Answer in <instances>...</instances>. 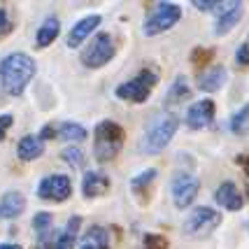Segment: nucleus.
Masks as SVG:
<instances>
[{"mask_svg":"<svg viewBox=\"0 0 249 249\" xmlns=\"http://www.w3.org/2000/svg\"><path fill=\"white\" fill-rule=\"evenodd\" d=\"M35 75V61L23 52L7 54L0 61V84L10 96H21Z\"/></svg>","mask_w":249,"mask_h":249,"instance_id":"obj_1","label":"nucleus"},{"mask_svg":"<svg viewBox=\"0 0 249 249\" xmlns=\"http://www.w3.org/2000/svg\"><path fill=\"white\" fill-rule=\"evenodd\" d=\"M100 21H103V19H100L98 14H89L84 19H79V21L70 28V33H68V47H70V49H72V47H79V44L84 42L89 35L100 26Z\"/></svg>","mask_w":249,"mask_h":249,"instance_id":"obj_13","label":"nucleus"},{"mask_svg":"<svg viewBox=\"0 0 249 249\" xmlns=\"http://www.w3.org/2000/svg\"><path fill=\"white\" fill-rule=\"evenodd\" d=\"M17 154L21 161H35L37 156L44 154V140L40 135H26L19 140V147H17Z\"/></svg>","mask_w":249,"mask_h":249,"instance_id":"obj_18","label":"nucleus"},{"mask_svg":"<svg viewBox=\"0 0 249 249\" xmlns=\"http://www.w3.org/2000/svg\"><path fill=\"white\" fill-rule=\"evenodd\" d=\"M26 210V198L19 191H7L0 198V217L2 219H14Z\"/></svg>","mask_w":249,"mask_h":249,"instance_id":"obj_17","label":"nucleus"},{"mask_svg":"<svg viewBox=\"0 0 249 249\" xmlns=\"http://www.w3.org/2000/svg\"><path fill=\"white\" fill-rule=\"evenodd\" d=\"M142 249H168V240L163 235H144V247Z\"/></svg>","mask_w":249,"mask_h":249,"instance_id":"obj_27","label":"nucleus"},{"mask_svg":"<svg viewBox=\"0 0 249 249\" xmlns=\"http://www.w3.org/2000/svg\"><path fill=\"white\" fill-rule=\"evenodd\" d=\"M214 200H217L224 210H228V212H238L240 207H242V194H240V189L233 184V182L219 184L217 194H214Z\"/></svg>","mask_w":249,"mask_h":249,"instance_id":"obj_15","label":"nucleus"},{"mask_svg":"<svg viewBox=\"0 0 249 249\" xmlns=\"http://www.w3.org/2000/svg\"><path fill=\"white\" fill-rule=\"evenodd\" d=\"M226 68L224 65H212L210 70H205L200 79H198V89L205 91V93H212V91H219V89L226 84Z\"/></svg>","mask_w":249,"mask_h":249,"instance_id":"obj_16","label":"nucleus"},{"mask_svg":"<svg viewBox=\"0 0 249 249\" xmlns=\"http://www.w3.org/2000/svg\"><path fill=\"white\" fill-rule=\"evenodd\" d=\"M219 0H194V7L200 12H210V10H219Z\"/></svg>","mask_w":249,"mask_h":249,"instance_id":"obj_29","label":"nucleus"},{"mask_svg":"<svg viewBox=\"0 0 249 249\" xmlns=\"http://www.w3.org/2000/svg\"><path fill=\"white\" fill-rule=\"evenodd\" d=\"M58 33H61V23H58V19H54V17H49L47 21L37 28V35H35V44L40 47V49H44V47H49V44L54 42L56 37H58Z\"/></svg>","mask_w":249,"mask_h":249,"instance_id":"obj_20","label":"nucleus"},{"mask_svg":"<svg viewBox=\"0 0 249 249\" xmlns=\"http://www.w3.org/2000/svg\"><path fill=\"white\" fill-rule=\"evenodd\" d=\"M63 161L70 163L72 168H79L82 163H84V154H82V149L79 147H68V149H63Z\"/></svg>","mask_w":249,"mask_h":249,"instance_id":"obj_26","label":"nucleus"},{"mask_svg":"<svg viewBox=\"0 0 249 249\" xmlns=\"http://www.w3.org/2000/svg\"><path fill=\"white\" fill-rule=\"evenodd\" d=\"M154 177H156V170L154 168H149V170H144L142 175H138V177H133V182H130V186H133V191L135 194H142L147 186L154 182Z\"/></svg>","mask_w":249,"mask_h":249,"instance_id":"obj_25","label":"nucleus"},{"mask_svg":"<svg viewBox=\"0 0 249 249\" xmlns=\"http://www.w3.org/2000/svg\"><path fill=\"white\" fill-rule=\"evenodd\" d=\"M117 54V47L109 33H98L96 37H91L89 47L82 52V63L87 68H103L107 65Z\"/></svg>","mask_w":249,"mask_h":249,"instance_id":"obj_5","label":"nucleus"},{"mask_svg":"<svg viewBox=\"0 0 249 249\" xmlns=\"http://www.w3.org/2000/svg\"><path fill=\"white\" fill-rule=\"evenodd\" d=\"M12 28H14V23H12V19H10V14H7V10H2V7H0V37L10 35Z\"/></svg>","mask_w":249,"mask_h":249,"instance_id":"obj_28","label":"nucleus"},{"mask_svg":"<svg viewBox=\"0 0 249 249\" xmlns=\"http://www.w3.org/2000/svg\"><path fill=\"white\" fill-rule=\"evenodd\" d=\"M214 121V103L212 100H198L191 107L186 109V126L194 130L207 128Z\"/></svg>","mask_w":249,"mask_h":249,"instance_id":"obj_11","label":"nucleus"},{"mask_svg":"<svg viewBox=\"0 0 249 249\" xmlns=\"http://www.w3.org/2000/svg\"><path fill=\"white\" fill-rule=\"evenodd\" d=\"M54 135H56V126H52V124H47L42 128V133H40L42 140H49V138H54Z\"/></svg>","mask_w":249,"mask_h":249,"instance_id":"obj_32","label":"nucleus"},{"mask_svg":"<svg viewBox=\"0 0 249 249\" xmlns=\"http://www.w3.org/2000/svg\"><path fill=\"white\" fill-rule=\"evenodd\" d=\"M0 249H23V247H19V245H12V242H2V245H0Z\"/></svg>","mask_w":249,"mask_h":249,"instance_id":"obj_33","label":"nucleus"},{"mask_svg":"<svg viewBox=\"0 0 249 249\" xmlns=\"http://www.w3.org/2000/svg\"><path fill=\"white\" fill-rule=\"evenodd\" d=\"M52 224H54V219H52V214H47V212H40V214L33 217V228H35V235L40 240V245H44V242L49 240Z\"/></svg>","mask_w":249,"mask_h":249,"instance_id":"obj_22","label":"nucleus"},{"mask_svg":"<svg viewBox=\"0 0 249 249\" xmlns=\"http://www.w3.org/2000/svg\"><path fill=\"white\" fill-rule=\"evenodd\" d=\"M231 130H233L235 135H245L249 130V103L240 109V112L233 114V119H231Z\"/></svg>","mask_w":249,"mask_h":249,"instance_id":"obj_24","label":"nucleus"},{"mask_svg":"<svg viewBox=\"0 0 249 249\" xmlns=\"http://www.w3.org/2000/svg\"><path fill=\"white\" fill-rule=\"evenodd\" d=\"M198 189H200V184H198V177H194V175H189V173L175 175L173 184H170V191H173L175 205L179 207V210L189 207V205H191V203L196 200V196H198Z\"/></svg>","mask_w":249,"mask_h":249,"instance_id":"obj_8","label":"nucleus"},{"mask_svg":"<svg viewBox=\"0 0 249 249\" xmlns=\"http://www.w3.org/2000/svg\"><path fill=\"white\" fill-rule=\"evenodd\" d=\"M177 126H179V121L175 119V117H161V119H156L149 128L144 130L140 149L144 154H149V156L161 154L163 149L170 144L173 135L177 133Z\"/></svg>","mask_w":249,"mask_h":249,"instance_id":"obj_3","label":"nucleus"},{"mask_svg":"<svg viewBox=\"0 0 249 249\" xmlns=\"http://www.w3.org/2000/svg\"><path fill=\"white\" fill-rule=\"evenodd\" d=\"M219 224H221V212L212 207H196L184 219V233L191 238H203V235H210Z\"/></svg>","mask_w":249,"mask_h":249,"instance_id":"obj_7","label":"nucleus"},{"mask_svg":"<svg viewBox=\"0 0 249 249\" xmlns=\"http://www.w3.org/2000/svg\"><path fill=\"white\" fill-rule=\"evenodd\" d=\"M235 61H238V65H245V68L249 65V42L240 44V49L235 52Z\"/></svg>","mask_w":249,"mask_h":249,"instance_id":"obj_30","label":"nucleus"},{"mask_svg":"<svg viewBox=\"0 0 249 249\" xmlns=\"http://www.w3.org/2000/svg\"><path fill=\"white\" fill-rule=\"evenodd\" d=\"M179 19H182V7H179V5H175V2H159L156 10L147 17V21H144V26H142V31H144V35L152 37V35L170 31Z\"/></svg>","mask_w":249,"mask_h":249,"instance_id":"obj_6","label":"nucleus"},{"mask_svg":"<svg viewBox=\"0 0 249 249\" xmlns=\"http://www.w3.org/2000/svg\"><path fill=\"white\" fill-rule=\"evenodd\" d=\"M156 82H159V75L154 70H142L133 79H128L121 87H117V98L128 100V103H144L149 98V93L154 91Z\"/></svg>","mask_w":249,"mask_h":249,"instance_id":"obj_4","label":"nucleus"},{"mask_svg":"<svg viewBox=\"0 0 249 249\" xmlns=\"http://www.w3.org/2000/svg\"><path fill=\"white\" fill-rule=\"evenodd\" d=\"M10 126H12V114H0V140H5Z\"/></svg>","mask_w":249,"mask_h":249,"instance_id":"obj_31","label":"nucleus"},{"mask_svg":"<svg viewBox=\"0 0 249 249\" xmlns=\"http://www.w3.org/2000/svg\"><path fill=\"white\" fill-rule=\"evenodd\" d=\"M184 98H189V84H186L184 77H177L175 84L170 87V91H168V96H165V105H177Z\"/></svg>","mask_w":249,"mask_h":249,"instance_id":"obj_23","label":"nucleus"},{"mask_svg":"<svg viewBox=\"0 0 249 249\" xmlns=\"http://www.w3.org/2000/svg\"><path fill=\"white\" fill-rule=\"evenodd\" d=\"M72 194V182L65 177V175H49L44 177L40 186H37V196L42 200H54V203H61L68 196Z\"/></svg>","mask_w":249,"mask_h":249,"instance_id":"obj_9","label":"nucleus"},{"mask_svg":"<svg viewBox=\"0 0 249 249\" xmlns=\"http://www.w3.org/2000/svg\"><path fill=\"white\" fill-rule=\"evenodd\" d=\"M124 147V128L117 121H100L93 130V156L100 163L112 161Z\"/></svg>","mask_w":249,"mask_h":249,"instance_id":"obj_2","label":"nucleus"},{"mask_svg":"<svg viewBox=\"0 0 249 249\" xmlns=\"http://www.w3.org/2000/svg\"><path fill=\"white\" fill-rule=\"evenodd\" d=\"M87 135H89L87 128L79 126V124H72V121H65V124H61L56 128V138H61L65 142H82Z\"/></svg>","mask_w":249,"mask_h":249,"instance_id":"obj_21","label":"nucleus"},{"mask_svg":"<svg viewBox=\"0 0 249 249\" xmlns=\"http://www.w3.org/2000/svg\"><path fill=\"white\" fill-rule=\"evenodd\" d=\"M79 249H109V233L107 228L93 226L84 233V238L79 240Z\"/></svg>","mask_w":249,"mask_h":249,"instance_id":"obj_19","label":"nucleus"},{"mask_svg":"<svg viewBox=\"0 0 249 249\" xmlns=\"http://www.w3.org/2000/svg\"><path fill=\"white\" fill-rule=\"evenodd\" d=\"M79 224H82V219H79V217H72L70 221H68V226H65L61 233H56L54 238H49L47 242H44L42 249H72V247H75Z\"/></svg>","mask_w":249,"mask_h":249,"instance_id":"obj_12","label":"nucleus"},{"mask_svg":"<svg viewBox=\"0 0 249 249\" xmlns=\"http://www.w3.org/2000/svg\"><path fill=\"white\" fill-rule=\"evenodd\" d=\"M240 17H242V2L231 0V2H221L217 10V26H214V35H226L238 26Z\"/></svg>","mask_w":249,"mask_h":249,"instance_id":"obj_10","label":"nucleus"},{"mask_svg":"<svg viewBox=\"0 0 249 249\" xmlns=\"http://www.w3.org/2000/svg\"><path fill=\"white\" fill-rule=\"evenodd\" d=\"M109 189V177L103 170H89L82 179V191L84 198H98V196L107 194Z\"/></svg>","mask_w":249,"mask_h":249,"instance_id":"obj_14","label":"nucleus"}]
</instances>
